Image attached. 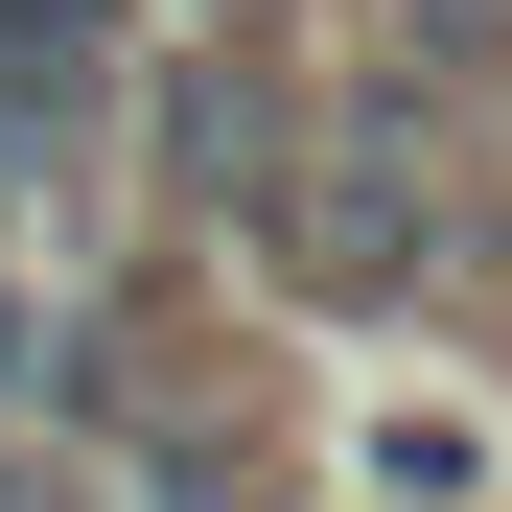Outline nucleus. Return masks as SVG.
Masks as SVG:
<instances>
[{"mask_svg":"<svg viewBox=\"0 0 512 512\" xmlns=\"http://www.w3.org/2000/svg\"><path fill=\"white\" fill-rule=\"evenodd\" d=\"M256 233H280L303 303H419V280H443V187H419L396 140H303L280 187H256Z\"/></svg>","mask_w":512,"mask_h":512,"instance_id":"1","label":"nucleus"},{"mask_svg":"<svg viewBox=\"0 0 512 512\" xmlns=\"http://www.w3.org/2000/svg\"><path fill=\"white\" fill-rule=\"evenodd\" d=\"M326 489L350 512H512V396L489 373H373L350 443H326Z\"/></svg>","mask_w":512,"mask_h":512,"instance_id":"2","label":"nucleus"},{"mask_svg":"<svg viewBox=\"0 0 512 512\" xmlns=\"http://www.w3.org/2000/svg\"><path fill=\"white\" fill-rule=\"evenodd\" d=\"M117 489H140V512H280V466H256L233 419H140V443H117Z\"/></svg>","mask_w":512,"mask_h":512,"instance_id":"3","label":"nucleus"},{"mask_svg":"<svg viewBox=\"0 0 512 512\" xmlns=\"http://www.w3.org/2000/svg\"><path fill=\"white\" fill-rule=\"evenodd\" d=\"M0 512H94V489H70V443H47V419H0Z\"/></svg>","mask_w":512,"mask_h":512,"instance_id":"4","label":"nucleus"}]
</instances>
